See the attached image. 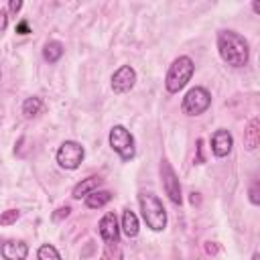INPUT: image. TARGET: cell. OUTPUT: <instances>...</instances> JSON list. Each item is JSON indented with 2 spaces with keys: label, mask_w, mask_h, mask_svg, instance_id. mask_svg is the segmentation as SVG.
I'll use <instances>...</instances> for the list:
<instances>
[{
  "label": "cell",
  "mask_w": 260,
  "mask_h": 260,
  "mask_svg": "<svg viewBox=\"0 0 260 260\" xmlns=\"http://www.w3.org/2000/svg\"><path fill=\"white\" fill-rule=\"evenodd\" d=\"M232 146H234V138L230 134V130L225 128H219L211 134V152L217 156V158H223L232 152Z\"/></svg>",
  "instance_id": "cell-10"
},
{
  "label": "cell",
  "mask_w": 260,
  "mask_h": 260,
  "mask_svg": "<svg viewBox=\"0 0 260 260\" xmlns=\"http://www.w3.org/2000/svg\"><path fill=\"white\" fill-rule=\"evenodd\" d=\"M55 158H57V165H59L61 169H65V171H75V169L83 162V158H85V148H83L77 140H65V142L57 148Z\"/></svg>",
  "instance_id": "cell-5"
},
{
  "label": "cell",
  "mask_w": 260,
  "mask_h": 260,
  "mask_svg": "<svg viewBox=\"0 0 260 260\" xmlns=\"http://www.w3.org/2000/svg\"><path fill=\"white\" fill-rule=\"evenodd\" d=\"M160 179H162V187H165V193L169 195V199L177 205H181L183 197H181V185H179V179L173 171V167L169 165V160H162L160 162Z\"/></svg>",
  "instance_id": "cell-7"
},
{
  "label": "cell",
  "mask_w": 260,
  "mask_h": 260,
  "mask_svg": "<svg viewBox=\"0 0 260 260\" xmlns=\"http://www.w3.org/2000/svg\"><path fill=\"white\" fill-rule=\"evenodd\" d=\"M63 45L59 43V41H49V43H45V47H43V59L45 61H49V63H57L61 57H63Z\"/></svg>",
  "instance_id": "cell-15"
},
{
  "label": "cell",
  "mask_w": 260,
  "mask_h": 260,
  "mask_svg": "<svg viewBox=\"0 0 260 260\" xmlns=\"http://www.w3.org/2000/svg\"><path fill=\"white\" fill-rule=\"evenodd\" d=\"M138 205L146 228H150L152 232H162L167 228V209L162 207L160 199L154 193H140Z\"/></svg>",
  "instance_id": "cell-2"
},
{
  "label": "cell",
  "mask_w": 260,
  "mask_h": 260,
  "mask_svg": "<svg viewBox=\"0 0 260 260\" xmlns=\"http://www.w3.org/2000/svg\"><path fill=\"white\" fill-rule=\"evenodd\" d=\"M16 32H20V35H28V32H30V30H28V24H26L24 20L18 22V24H16Z\"/></svg>",
  "instance_id": "cell-24"
},
{
  "label": "cell",
  "mask_w": 260,
  "mask_h": 260,
  "mask_svg": "<svg viewBox=\"0 0 260 260\" xmlns=\"http://www.w3.org/2000/svg\"><path fill=\"white\" fill-rule=\"evenodd\" d=\"M69 211H71V209H69L67 205H65V207H59V209H57V213L53 215V219H61V217H67V215H69Z\"/></svg>",
  "instance_id": "cell-23"
},
{
  "label": "cell",
  "mask_w": 260,
  "mask_h": 260,
  "mask_svg": "<svg viewBox=\"0 0 260 260\" xmlns=\"http://www.w3.org/2000/svg\"><path fill=\"white\" fill-rule=\"evenodd\" d=\"M252 260H260V252H256V254L252 256Z\"/></svg>",
  "instance_id": "cell-26"
},
{
  "label": "cell",
  "mask_w": 260,
  "mask_h": 260,
  "mask_svg": "<svg viewBox=\"0 0 260 260\" xmlns=\"http://www.w3.org/2000/svg\"><path fill=\"white\" fill-rule=\"evenodd\" d=\"M110 146L112 150L122 158V160H132L136 154V146H134V136L130 134V130L122 124L112 126L110 130Z\"/></svg>",
  "instance_id": "cell-4"
},
{
  "label": "cell",
  "mask_w": 260,
  "mask_h": 260,
  "mask_svg": "<svg viewBox=\"0 0 260 260\" xmlns=\"http://www.w3.org/2000/svg\"><path fill=\"white\" fill-rule=\"evenodd\" d=\"M20 8H22V2H20V0H12V2L8 4V10H10V14H16Z\"/></svg>",
  "instance_id": "cell-22"
},
{
  "label": "cell",
  "mask_w": 260,
  "mask_h": 260,
  "mask_svg": "<svg viewBox=\"0 0 260 260\" xmlns=\"http://www.w3.org/2000/svg\"><path fill=\"white\" fill-rule=\"evenodd\" d=\"M209 106H211V93H209L205 87H201V85L191 87V89L185 93L183 102H181V110H183V114H187V116H199V114H203Z\"/></svg>",
  "instance_id": "cell-6"
},
{
  "label": "cell",
  "mask_w": 260,
  "mask_h": 260,
  "mask_svg": "<svg viewBox=\"0 0 260 260\" xmlns=\"http://www.w3.org/2000/svg\"><path fill=\"white\" fill-rule=\"evenodd\" d=\"M260 146V118H252L244 130V148L256 150Z\"/></svg>",
  "instance_id": "cell-12"
},
{
  "label": "cell",
  "mask_w": 260,
  "mask_h": 260,
  "mask_svg": "<svg viewBox=\"0 0 260 260\" xmlns=\"http://www.w3.org/2000/svg\"><path fill=\"white\" fill-rule=\"evenodd\" d=\"M37 260H61V254L57 252L55 246L43 244V246H39V250H37Z\"/></svg>",
  "instance_id": "cell-18"
},
{
  "label": "cell",
  "mask_w": 260,
  "mask_h": 260,
  "mask_svg": "<svg viewBox=\"0 0 260 260\" xmlns=\"http://www.w3.org/2000/svg\"><path fill=\"white\" fill-rule=\"evenodd\" d=\"M252 10H254L256 14H260V2H252Z\"/></svg>",
  "instance_id": "cell-25"
},
{
  "label": "cell",
  "mask_w": 260,
  "mask_h": 260,
  "mask_svg": "<svg viewBox=\"0 0 260 260\" xmlns=\"http://www.w3.org/2000/svg\"><path fill=\"white\" fill-rule=\"evenodd\" d=\"M41 110H43V100L37 98V95L26 98V100L22 102V114H24V118H35Z\"/></svg>",
  "instance_id": "cell-17"
},
{
  "label": "cell",
  "mask_w": 260,
  "mask_h": 260,
  "mask_svg": "<svg viewBox=\"0 0 260 260\" xmlns=\"http://www.w3.org/2000/svg\"><path fill=\"white\" fill-rule=\"evenodd\" d=\"M217 51L223 63L230 67H244L250 59L248 41L236 30H219L217 32Z\"/></svg>",
  "instance_id": "cell-1"
},
{
  "label": "cell",
  "mask_w": 260,
  "mask_h": 260,
  "mask_svg": "<svg viewBox=\"0 0 260 260\" xmlns=\"http://www.w3.org/2000/svg\"><path fill=\"white\" fill-rule=\"evenodd\" d=\"M193 71H195V63H193L191 57H187V55L177 57V59L171 63V67H169V71H167V77H165V87H167V91H169V93H179V91L191 81Z\"/></svg>",
  "instance_id": "cell-3"
},
{
  "label": "cell",
  "mask_w": 260,
  "mask_h": 260,
  "mask_svg": "<svg viewBox=\"0 0 260 260\" xmlns=\"http://www.w3.org/2000/svg\"><path fill=\"white\" fill-rule=\"evenodd\" d=\"M28 246L22 240H8L2 246V258L4 260H26Z\"/></svg>",
  "instance_id": "cell-11"
},
{
  "label": "cell",
  "mask_w": 260,
  "mask_h": 260,
  "mask_svg": "<svg viewBox=\"0 0 260 260\" xmlns=\"http://www.w3.org/2000/svg\"><path fill=\"white\" fill-rule=\"evenodd\" d=\"M136 83V71L130 65H122L112 75V89L114 93H128Z\"/></svg>",
  "instance_id": "cell-8"
},
{
  "label": "cell",
  "mask_w": 260,
  "mask_h": 260,
  "mask_svg": "<svg viewBox=\"0 0 260 260\" xmlns=\"http://www.w3.org/2000/svg\"><path fill=\"white\" fill-rule=\"evenodd\" d=\"M110 201H112V193L110 191H93V193H89L85 197V205L89 209H100V207L108 205Z\"/></svg>",
  "instance_id": "cell-16"
},
{
  "label": "cell",
  "mask_w": 260,
  "mask_h": 260,
  "mask_svg": "<svg viewBox=\"0 0 260 260\" xmlns=\"http://www.w3.org/2000/svg\"><path fill=\"white\" fill-rule=\"evenodd\" d=\"M98 230L106 244H120V225H118L116 213H112V211L104 213L98 223Z\"/></svg>",
  "instance_id": "cell-9"
},
{
  "label": "cell",
  "mask_w": 260,
  "mask_h": 260,
  "mask_svg": "<svg viewBox=\"0 0 260 260\" xmlns=\"http://www.w3.org/2000/svg\"><path fill=\"white\" fill-rule=\"evenodd\" d=\"M120 228H122V232L128 238H136L138 236L140 225H138V217H136V213L132 209H124V213H122V225Z\"/></svg>",
  "instance_id": "cell-14"
},
{
  "label": "cell",
  "mask_w": 260,
  "mask_h": 260,
  "mask_svg": "<svg viewBox=\"0 0 260 260\" xmlns=\"http://www.w3.org/2000/svg\"><path fill=\"white\" fill-rule=\"evenodd\" d=\"M18 217H20V211H18V209H6V211H2V215H0V225L16 223Z\"/></svg>",
  "instance_id": "cell-20"
},
{
  "label": "cell",
  "mask_w": 260,
  "mask_h": 260,
  "mask_svg": "<svg viewBox=\"0 0 260 260\" xmlns=\"http://www.w3.org/2000/svg\"><path fill=\"white\" fill-rule=\"evenodd\" d=\"M100 183H102V179H100V177H87V179L79 181V183L73 187V191H71V197H73V199H81V197L85 199L89 193L98 191Z\"/></svg>",
  "instance_id": "cell-13"
},
{
  "label": "cell",
  "mask_w": 260,
  "mask_h": 260,
  "mask_svg": "<svg viewBox=\"0 0 260 260\" xmlns=\"http://www.w3.org/2000/svg\"><path fill=\"white\" fill-rule=\"evenodd\" d=\"M248 199L252 205H260V175L252 181V185L248 189Z\"/></svg>",
  "instance_id": "cell-19"
},
{
  "label": "cell",
  "mask_w": 260,
  "mask_h": 260,
  "mask_svg": "<svg viewBox=\"0 0 260 260\" xmlns=\"http://www.w3.org/2000/svg\"><path fill=\"white\" fill-rule=\"evenodd\" d=\"M118 248H120L118 244H106V250L102 254V260H122V252H116L114 254V250H118Z\"/></svg>",
  "instance_id": "cell-21"
}]
</instances>
